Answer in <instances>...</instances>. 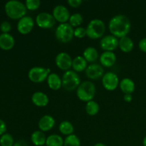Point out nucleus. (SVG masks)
Masks as SVG:
<instances>
[{"label":"nucleus","instance_id":"nucleus-7","mask_svg":"<svg viewBox=\"0 0 146 146\" xmlns=\"http://www.w3.org/2000/svg\"><path fill=\"white\" fill-rule=\"evenodd\" d=\"M51 71L49 68L41 66H34L30 68L28 72V78L31 82L42 83L47 79Z\"/></svg>","mask_w":146,"mask_h":146},{"label":"nucleus","instance_id":"nucleus-39","mask_svg":"<svg viewBox=\"0 0 146 146\" xmlns=\"http://www.w3.org/2000/svg\"><path fill=\"white\" fill-rule=\"evenodd\" d=\"M94 146H106L104 143H98L95 144Z\"/></svg>","mask_w":146,"mask_h":146},{"label":"nucleus","instance_id":"nucleus-28","mask_svg":"<svg viewBox=\"0 0 146 146\" xmlns=\"http://www.w3.org/2000/svg\"><path fill=\"white\" fill-rule=\"evenodd\" d=\"M83 21H84V17H83L82 14L80 13H74V14H71L69 20H68V23L73 27H76V28L80 27Z\"/></svg>","mask_w":146,"mask_h":146},{"label":"nucleus","instance_id":"nucleus-31","mask_svg":"<svg viewBox=\"0 0 146 146\" xmlns=\"http://www.w3.org/2000/svg\"><path fill=\"white\" fill-rule=\"evenodd\" d=\"M26 7L30 11L37 10L41 6V1L39 0H27L25 1Z\"/></svg>","mask_w":146,"mask_h":146},{"label":"nucleus","instance_id":"nucleus-3","mask_svg":"<svg viewBox=\"0 0 146 146\" xmlns=\"http://www.w3.org/2000/svg\"><path fill=\"white\" fill-rule=\"evenodd\" d=\"M96 88L95 84L90 81H86L81 83L76 89V96L79 100L84 102L92 101L95 97Z\"/></svg>","mask_w":146,"mask_h":146},{"label":"nucleus","instance_id":"nucleus-18","mask_svg":"<svg viewBox=\"0 0 146 146\" xmlns=\"http://www.w3.org/2000/svg\"><path fill=\"white\" fill-rule=\"evenodd\" d=\"M15 44V40L9 33H2L0 34V48L3 50H8L11 49L14 46Z\"/></svg>","mask_w":146,"mask_h":146},{"label":"nucleus","instance_id":"nucleus-42","mask_svg":"<svg viewBox=\"0 0 146 146\" xmlns=\"http://www.w3.org/2000/svg\"><path fill=\"white\" fill-rule=\"evenodd\" d=\"M145 14H146V11H145Z\"/></svg>","mask_w":146,"mask_h":146},{"label":"nucleus","instance_id":"nucleus-27","mask_svg":"<svg viewBox=\"0 0 146 146\" xmlns=\"http://www.w3.org/2000/svg\"><path fill=\"white\" fill-rule=\"evenodd\" d=\"M85 111L88 115H91V116H94V115H97L100 111V106L96 101H90L86 104L85 106Z\"/></svg>","mask_w":146,"mask_h":146},{"label":"nucleus","instance_id":"nucleus-19","mask_svg":"<svg viewBox=\"0 0 146 146\" xmlns=\"http://www.w3.org/2000/svg\"><path fill=\"white\" fill-rule=\"evenodd\" d=\"M49 88L54 91H58L62 87V79L56 73H51L46 79Z\"/></svg>","mask_w":146,"mask_h":146},{"label":"nucleus","instance_id":"nucleus-37","mask_svg":"<svg viewBox=\"0 0 146 146\" xmlns=\"http://www.w3.org/2000/svg\"><path fill=\"white\" fill-rule=\"evenodd\" d=\"M14 146H29V145L27 141H24V140H19V141H17V142L14 143Z\"/></svg>","mask_w":146,"mask_h":146},{"label":"nucleus","instance_id":"nucleus-12","mask_svg":"<svg viewBox=\"0 0 146 146\" xmlns=\"http://www.w3.org/2000/svg\"><path fill=\"white\" fill-rule=\"evenodd\" d=\"M52 15L54 16L56 21L60 24L67 23L71 17L68 8L62 4H58L54 7L52 11Z\"/></svg>","mask_w":146,"mask_h":146},{"label":"nucleus","instance_id":"nucleus-34","mask_svg":"<svg viewBox=\"0 0 146 146\" xmlns=\"http://www.w3.org/2000/svg\"><path fill=\"white\" fill-rule=\"evenodd\" d=\"M82 0H68L67 1V4L70 7H74V8H78V7H79L82 4Z\"/></svg>","mask_w":146,"mask_h":146},{"label":"nucleus","instance_id":"nucleus-17","mask_svg":"<svg viewBox=\"0 0 146 146\" xmlns=\"http://www.w3.org/2000/svg\"><path fill=\"white\" fill-rule=\"evenodd\" d=\"M31 102L38 107H45L49 102V98L45 93L42 91H36L31 96Z\"/></svg>","mask_w":146,"mask_h":146},{"label":"nucleus","instance_id":"nucleus-29","mask_svg":"<svg viewBox=\"0 0 146 146\" xmlns=\"http://www.w3.org/2000/svg\"><path fill=\"white\" fill-rule=\"evenodd\" d=\"M64 146H81V141L76 135L72 134L66 137Z\"/></svg>","mask_w":146,"mask_h":146},{"label":"nucleus","instance_id":"nucleus-25","mask_svg":"<svg viewBox=\"0 0 146 146\" xmlns=\"http://www.w3.org/2000/svg\"><path fill=\"white\" fill-rule=\"evenodd\" d=\"M58 130L60 133L64 135H72L74 132V127L71 122L68 121H64L58 125Z\"/></svg>","mask_w":146,"mask_h":146},{"label":"nucleus","instance_id":"nucleus-43","mask_svg":"<svg viewBox=\"0 0 146 146\" xmlns=\"http://www.w3.org/2000/svg\"><path fill=\"white\" fill-rule=\"evenodd\" d=\"M145 27H146V25H145Z\"/></svg>","mask_w":146,"mask_h":146},{"label":"nucleus","instance_id":"nucleus-35","mask_svg":"<svg viewBox=\"0 0 146 146\" xmlns=\"http://www.w3.org/2000/svg\"><path fill=\"white\" fill-rule=\"evenodd\" d=\"M138 47L141 51L146 53V37L141 39V41L138 43Z\"/></svg>","mask_w":146,"mask_h":146},{"label":"nucleus","instance_id":"nucleus-41","mask_svg":"<svg viewBox=\"0 0 146 146\" xmlns=\"http://www.w3.org/2000/svg\"><path fill=\"white\" fill-rule=\"evenodd\" d=\"M44 146H47V145H44Z\"/></svg>","mask_w":146,"mask_h":146},{"label":"nucleus","instance_id":"nucleus-22","mask_svg":"<svg viewBox=\"0 0 146 146\" xmlns=\"http://www.w3.org/2000/svg\"><path fill=\"white\" fill-rule=\"evenodd\" d=\"M47 137L42 131H35L31 133V141L36 146H44L46 145Z\"/></svg>","mask_w":146,"mask_h":146},{"label":"nucleus","instance_id":"nucleus-6","mask_svg":"<svg viewBox=\"0 0 146 146\" xmlns=\"http://www.w3.org/2000/svg\"><path fill=\"white\" fill-rule=\"evenodd\" d=\"M56 39L61 43L70 42L74 36V27L69 23L58 24L55 31Z\"/></svg>","mask_w":146,"mask_h":146},{"label":"nucleus","instance_id":"nucleus-1","mask_svg":"<svg viewBox=\"0 0 146 146\" xmlns=\"http://www.w3.org/2000/svg\"><path fill=\"white\" fill-rule=\"evenodd\" d=\"M108 29L112 35L117 38L126 36L131 29V23L128 17L124 14H118L110 19Z\"/></svg>","mask_w":146,"mask_h":146},{"label":"nucleus","instance_id":"nucleus-36","mask_svg":"<svg viewBox=\"0 0 146 146\" xmlns=\"http://www.w3.org/2000/svg\"><path fill=\"white\" fill-rule=\"evenodd\" d=\"M7 131V125L3 120L0 119V135H4Z\"/></svg>","mask_w":146,"mask_h":146},{"label":"nucleus","instance_id":"nucleus-33","mask_svg":"<svg viewBox=\"0 0 146 146\" xmlns=\"http://www.w3.org/2000/svg\"><path fill=\"white\" fill-rule=\"evenodd\" d=\"M0 29L2 33H9L11 29V25L9 21H4L0 24Z\"/></svg>","mask_w":146,"mask_h":146},{"label":"nucleus","instance_id":"nucleus-38","mask_svg":"<svg viewBox=\"0 0 146 146\" xmlns=\"http://www.w3.org/2000/svg\"><path fill=\"white\" fill-rule=\"evenodd\" d=\"M123 100L127 103H130L133 100V96L132 94H124L123 96Z\"/></svg>","mask_w":146,"mask_h":146},{"label":"nucleus","instance_id":"nucleus-2","mask_svg":"<svg viewBox=\"0 0 146 146\" xmlns=\"http://www.w3.org/2000/svg\"><path fill=\"white\" fill-rule=\"evenodd\" d=\"M7 15L12 19H19L25 17L27 9L25 4L18 0H10L4 6Z\"/></svg>","mask_w":146,"mask_h":146},{"label":"nucleus","instance_id":"nucleus-13","mask_svg":"<svg viewBox=\"0 0 146 146\" xmlns=\"http://www.w3.org/2000/svg\"><path fill=\"white\" fill-rule=\"evenodd\" d=\"M34 27V21L30 16L22 17L17 23V30L20 34L26 35L31 32Z\"/></svg>","mask_w":146,"mask_h":146},{"label":"nucleus","instance_id":"nucleus-32","mask_svg":"<svg viewBox=\"0 0 146 146\" xmlns=\"http://www.w3.org/2000/svg\"><path fill=\"white\" fill-rule=\"evenodd\" d=\"M87 36L86 29L83 27H78L74 29V36L78 38H82Z\"/></svg>","mask_w":146,"mask_h":146},{"label":"nucleus","instance_id":"nucleus-26","mask_svg":"<svg viewBox=\"0 0 146 146\" xmlns=\"http://www.w3.org/2000/svg\"><path fill=\"white\" fill-rule=\"evenodd\" d=\"M64 140L58 134H51L46 138V145L47 146H64Z\"/></svg>","mask_w":146,"mask_h":146},{"label":"nucleus","instance_id":"nucleus-5","mask_svg":"<svg viewBox=\"0 0 146 146\" xmlns=\"http://www.w3.org/2000/svg\"><path fill=\"white\" fill-rule=\"evenodd\" d=\"M62 87L67 91H72L77 89L81 84L79 76L74 70H68L62 76Z\"/></svg>","mask_w":146,"mask_h":146},{"label":"nucleus","instance_id":"nucleus-9","mask_svg":"<svg viewBox=\"0 0 146 146\" xmlns=\"http://www.w3.org/2000/svg\"><path fill=\"white\" fill-rule=\"evenodd\" d=\"M119 84V78L115 73L107 72L103 76L102 85L107 91H114L118 88Z\"/></svg>","mask_w":146,"mask_h":146},{"label":"nucleus","instance_id":"nucleus-4","mask_svg":"<svg viewBox=\"0 0 146 146\" xmlns=\"http://www.w3.org/2000/svg\"><path fill=\"white\" fill-rule=\"evenodd\" d=\"M87 36L91 39H98L102 38L106 31V24L104 21L99 19H94L86 27Z\"/></svg>","mask_w":146,"mask_h":146},{"label":"nucleus","instance_id":"nucleus-15","mask_svg":"<svg viewBox=\"0 0 146 146\" xmlns=\"http://www.w3.org/2000/svg\"><path fill=\"white\" fill-rule=\"evenodd\" d=\"M55 123V119L51 115H44L38 121V126L40 131L45 133L51 131L54 127Z\"/></svg>","mask_w":146,"mask_h":146},{"label":"nucleus","instance_id":"nucleus-24","mask_svg":"<svg viewBox=\"0 0 146 146\" xmlns=\"http://www.w3.org/2000/svg\"><path fill=\"white\" fill-rule=\"evenodd\" d=\"M83 56L86 60L87 62L94 64V62L97 61L99 56L96 48L93 46H88L84 49L83 52Z\"/></svg>","mask_w":146,"mask_h":146},{"label":"nucleus","instance_id":"nucleus-21","mask_svg":"<svg viewBox=\"0 0 146 146\" xmlns=\"http://www.w3.org/2000/svg\"><path fill=\"white\" fill-rule=\"evenodd\" d=\"M87 66H88V62L83 56H77L73 59L72 68L76 73L86 71Z\"/></svg>","mask_w":146,"mask_h":146},{"label":"nucleus","instance_id":"nucleus-10","mask_svg":"<svg viewBox=\"0 0 146 146\" xmlns=\"http://www.w3.org/2000/svg\"><path fill=\"white\" fill-rule=\"evenodd\" d=\"M73 58L66 52L58 53L55 58V63L56 66L62 71H68L72 68Z\"/></svg>","mask_w":146,"mask_h":146},{"label":"nucleus","instance_id":"nucleus-11","mask_svg":"<svg viewBox=\"0 0 146 146\" xmlns=\"http://www.w3.org/2000/svg\"><path fill=\"white\" fill-rule=\"evenodd\" d=\"M119 39L112 34L102 37L100 41V46L104 51H113L118 47Z\"/></svg>","mask_w":146,"mask_h":146},{"label":"nucleus","instance_id":"nucleus-14","mask_svg":"<svg viewBox=\"0 0 146 146\" xmlns=\"http://www.w3.org/2000/svg\"><path fill=\"white\" fill-rule=\"evenodd\" d=\"M85 73L89 79L96 80L103 77L104 75V70L102 66L94 63L87 66Z\"/></svg>","mask_w":146,"mask_h":146},{"label":"nucleus","instance_id":"nucleus-30","mask_svg":"<svg viewBox=\"0 0 146 146\" xmlns=\"http://www.w3.org/2000/svg\"><path fill=\"white\" fill-rule=\"evenodd\" d=\"M14 141L12 135L9 133H4L0 138L1 146H14Z\"/></svg>","mask_w":146,"mask_h":146},{"label":"nucleus","instance_id":"nucleus-40","mask_svg":"<svg viewBox=\"0 0 146 146\" xmlns=\"http://www.w3.org/2000/svg\"><path fill=\"white\" fill-rule=\"evenodd\" d=\"M143 145L146 146V135L144 137L143 140Z\"/></svg>","mask_w":146,"mask_h":146},{"label":"nucleus","instance_id":"nucleus-16","mask_svg":"<svg viewBox=\"0 0 146 146\" xmlns=\"http://www.w3.org/2000/svg\"><path fill=\"white\" fill-rule=\"evenodd\" d=\"M99 60L103 67L110 68L115 64L116 55L113 51H104L99 56Z\"/></svg>","mask_w":146,"mask_h":146},{"label":"nucleus","instance_id":"nucleus-23","mask_svg":"<svg viewBox=\"0 0 146 146\" xmlns=\"http://www.w3.org/2000/svg\"><path fill=\"white\" fill-rule=\"evenodd\" d=\"M118 47L124 53H130L132 51L134 47V43L132 38H130L129 36H126L122 37V38H119V44H118Z\"/></svg>","mask_w":146,"mask_h":146},{"label":"nucleus","instance_id":"nucleus-8","mask_svg":"<svg viewBox=\"0 0 146 146\" xmlns=\"http://www.w3.org/2000/svg\"><path fill=\"white\" fill-rule=\"evenodd\" d=\"M56 20L52 14L48 12H41L37 14L35 19V22L39 28L51 29L56 24Z\"/></svg>","mask_w":146,"mask_h":146},{"label":"nucleus","instance_id":"nucleus-20","mask_svg":"<svg viewBox=\"0 0 146 146\" xmlns=\"http://www.w3.org/2000/svg\"><path fill=\"white\" fill-rule=\"evenodd\" d=\"M119 87L124 94H132L135 89V84L131 78H124L120 81Z\"/></svg>","mask_w":146,"mask_h":146}]
</instances>
